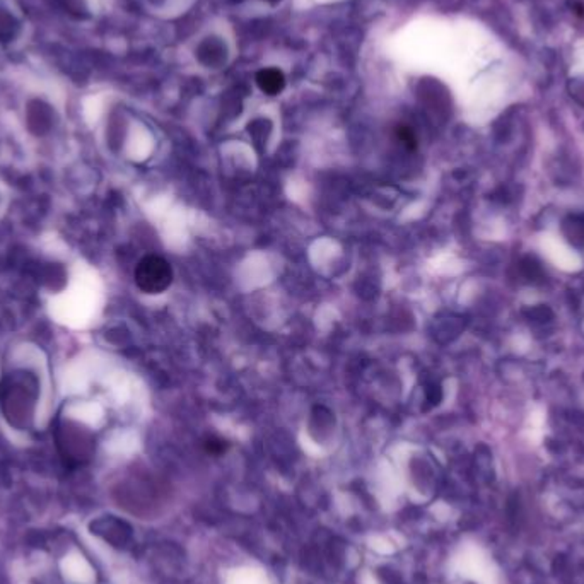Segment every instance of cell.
<instances>
[{"label":"cell","instance_id":"obj_1","mask_svg":"<svg viewBox=\"0 0 584 584\" xmlns=\"http://www.w3.org/2000/svg\"><path fill=\"white\" fill-rule=\"evenodd\" d=\"M135 282L137 287L146 294H161L173 282L172 265L161 257L149 255L137 263Z\"/></svg>","mask_w":584,"mask_h":584},{"label":"cell","instance_id":"obj_2","mask_svg":"<svg viewBox=\"0 0 584 584\" xmlns=\"http://www.w3.org/2000/svg\"><path fill=\"white\" fill-rule=\"evenodd\" d=\"M259 83L260 89L270 96H276L279 94L282 89H284V76H282L279 70H263L261 74H259Z\"/></svg>","mask_w":584,"mask_h":584},{"label":"cell","instance_id":"obj_3","mask_svg":"<svg viewBox=\"0 0 584 584\" xmlns=\"http://www.w3.org/2000/svg\"><path fill=\"white\" fill-rule=\"evenodd\" d=\"M18 26H16V21L5 12V11H0V42H7L14 36Z\"/></svg>","mask_w":584,"mask_h":584},{"label":"cell","instance_id":"obj_4","mask_svg":"<svg viewBox=\"0 0 584 584\" xmlns=\"http://www.w3.org/2000/svg\"><path fill=\"white\" fill-rule=\"evenodd\" d=\"M205 448H207L209 453L220 454L226 452L228 444H226V441H222V439H219V437H211V439H207Z\"/></svg>","mask_w":584,"mask_h":584},{"label":"cell","instance_id":"obj_5","mask_svg":"<svg viewBox=\"0 0 584 584\" xmlns=\"http://www.w3.org/2000/svg\"><path fill=\"white\" fill-rule=\"evenodd\" d=\"M398 137H400V140H402L405 146H409L411 149H413V148L417 146L415 135H413L411 130L407 129V127H400V129H398Z\"/></svg>","mask_w":584,"mask_h":584}]
</instances>
